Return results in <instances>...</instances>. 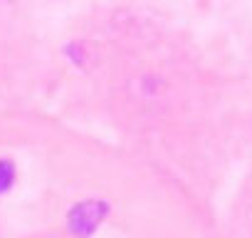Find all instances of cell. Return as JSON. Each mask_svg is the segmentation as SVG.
Returning a JSON list of instances; mask_svg holds the SVG:
<instances>
[{
	"mask_svg": "<svg viewBox=\"0 0 252 238\" xmlns=\"http://www.w3.org/2000/svg\"><path fill=\"white\" fill-rule=\"evenodd\" d=\"M111 216V201L104 196H84L69 206L64 228L69 238H94Z\"/></svg>",
	"mask_w": 252,
	"mask_h": 238,
	"instance_id": "cell-1",
	"label": "cell"
},
{
	"mask_svg": "<svg viewBox=\"0 0 252 238\" xmlns=\"http://www.w3.org/2000/svg\"><path fill=\"white\" fill-rule=\"evenodd\" d=\"M18 176H20V171H18L15 159L8 157V154H0V198L8 196V194L15 189Z\"/></svg>",
	"mask_w": 252,
	"mask_h": 238,
	"instance_id": "cell-2",
	"label": "cell"
}]
</instances>
